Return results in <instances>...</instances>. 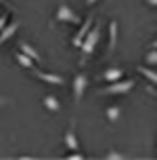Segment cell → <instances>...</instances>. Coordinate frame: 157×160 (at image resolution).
I'll return each mask as SVG.
<instances>
[{
    "mask_svg": "<svg viewBox=\"0 0 157 160\" xmlns=\"http://www.w3.org/2000/svg\"><path fill=\"white\" fill-rule=\"evenodd\" d=\"M99 40H101V25L94 21V25L90 28V32L86 34V38L82 40V44H80V65H86L88 59L92 57L94 48L99 44Z\"/></svg>",
    "mask_w": 157,
    "mask_h": 160,
    "instance_id": "1",
    "label": "cell"
},
{
    "mask_svg": "<svg viewBox=\"0 0 157 160\" xmlns=\"http://www.w3.org/2000/svg\"><path fill=\"white\" fill-rule=\"evenodd\" d=\"M134 87H136L134 78H128V80L122 78V80H115V82H107V87H101L96 91V95H126Z\"/></svg>",
    "mask_w": 157,
    "mask_h": 160,
    "instance_id": "2",
    "label": "cell"
},
{
    "mask_svg": "<svg viewBox=\"0 0 157 160\" xmlns=\"http://www.w3.org/2000/svg\"><path fill=\"white\" fill-rule=\"evenodd\" d=\"M86 88H88V76L84 72H78L73 76V82H71V91H73V101H76V105L82 101Z\"/></svg>",
    "mask_w": 157,
    "mask_h": 160,
    "instance_id": "3",
    "label": "cell"
},
{
    "mask_svg": "<svg viewBox=\"0 0 157 160\" xmlns=\"http://www.w3.org/2000/svg\"><path fill=\"white\" fill-rule=\"evenodd\" d=\"M55 19H57V21H61V23H73V25H80V23H82L80 15L69 7V4H61V7L57 8Z\"/></svg>",
    "mask_w": 157,
    "mask_h": 160,
    "instance_id": "4",
    "label": "cell"
},
{
    "mask_svg": "<svg viewBox=\"0 0 157 160\" xmlns=\"http://www.w3.org/2000/svg\"><path fill=\"white\" fill-rule=\"evenodd\" d=\"M94 25V17L92 15H88L82 23H80V28H78V32H76V36L71 38V47H76V48H80V44H82V40L86 38V34L90 32V28Z\"/></svg>",
    "mask_w": 157,
    "mask_h": 160,
    "instance_id": "5",
    "label": "cell"
},
{
    "mask_svg": "<svg viewBox=\"0 0 157 160\" xmlns=\"http://www.w3.org/2000/svg\"><path fill=\"white\" fill-rule=\"evenodd\" d=\"M34 76L40 78V80H44V82H48V84H57V87H63V84H65V78H63L61 74H48V72L38 70V68H34Z\"/></svg>",
    "mask_w": 157,
    "mask_h": 160,
    "instance_id": "6",
    "label": "cell"
},
{
    "mask_svg": "<svg viewBox=\"0 0 157 160\" xmlns=\"http://www.w3.org/2000/svg\"><path fill=\"white\" fill-rule=\"evenodd\" d=\"M63 141H65V148H67L69 152H78V150H80V141H78V135H76V131H73V122H71V127L65 131V135H63Z\"/></svg>",
    "mask_w": 157,
    "mask_h": 160,
    "instance_id": "7",
    "label": "cell"
},
{
    "mask_svg": "<svg viewBox=\"0 0 157 160\" xmlns=\"http://www.w3.org/2000/svg\"><path fill=\"white\" fill-rule=\"evenodd\" d=\"M124 70L122 68H107L105 72L101 74V80H105V82H115V80H122L124 78Z\"/></svg>",
    "mask_w": 157,
    "mask_h": 160,
    "instance_id": "8",
    "label": "cell"
},
{
    "mask_svg": "<svg viewBox=\"0 0 157 160\" xmlns=\"http://www.w3.org/2000/svg\"><path fill=\"white\" fill-rule=\"evenodd\" d=\"M15 61L21 65L23 70H31V72H34V68H36V61H34L31 57H27L23 51H17L15 53Z\"/></svg>",
    "mask_w": 157,
    "mask_h": 160,
    "instance_id": "9",
    "label": "cell"
},
{
    "mask_svg": "<svg viewBox=\"0 0 157 160\" xmlns=\"http://www.w3.org/2000/svg\"><path fill=\"white\" fill-rule=\"evenodd\" d=\"M19 30V21H13V23H7V28L0 32V44H4L7 40H11Z\"/></svg>",
    "mask_w": 157,
    "mask_h": 160,
    "instance_id": "10",
    "label": "cell"
},
{
    "mask_svg": "<svg viewBox=\"0 0 157 160\" xmlns=\"http://www.w3.org/2000/svg\"><path fill=\"white\" fill-rule=\"evenodd\" d=\"M42 105L46 108L48 112H59V110H61V101H59L55 95H44V99H42Z\"/></svg>",
    "mask_w": 157,
    "mask_h": 160,
    "instance_id": "11",
    "label": "cell"
},
{
    "mask_svg": "<svg viewBox=\"0 0 157 160\" xmlns=\"http://www.w3.org/2000/svg\"><path fill=\"white\" fill-rule=\"evenodd\" d=\"M118 21H111L109 23V53H113L115 51V44H118Z\"/></svg>",
    "mask_w": 157,
    "mask_h": 160,
    "instance_id": "12",
    "label": "cell"
},
{
    "mask_svg": "<svg viewBox=\"0 0 157 160\" xmlns=\"http://www.w3.org/2000/svg\"><path fill=\"white\" fill-rule=\"evenodd\" d=\"M19 51H23L25 55H27V57H31V59H34L36 63H38V61H42L40 53H38V51H36L34 47H31V44H27V42H21V44H19Z\"/></svg>",
    "mask_w": 157,
    "mask_h": 160,
    "instance_id": "13",
    "label": "cell"
},
{
    "mask_svg": "<svg viewBox=\"0 0 157 160\" xmlns=\"http://www.w3.org/2000/svg\"><path fill=\"white\" fill-rule=\"evenodd\" d=\"M136 70H138V74H142L145 78L151 80V82H153V84L157 87V72H155V70H151V68H145V65H138Z\"/></svg>",
    "mask_w": 157,
    "mask_h": 160,
    "instance_id": "14",
    "label": "cell"
},
{
    "mask_svg": "<svg viewBox=\"0 0 157 160\" xmlns=\"http://www.w3.org/2000/svg\"><path fill=\"white\" fill-rule=\"evenodd\" d=\"M119 114H122V110H119V105H111V108H107V112H105V116H107V120H111V122H115V120L119 118Z\"/></svg>",
    "mask_w": 157,
    "mask_h": 160,
    "instance_id": "15",
    "label": "cell"
},
{
    "mask_svg": "<svg viewBox=\"0 0 157 160\" xmlns=\"http://www.w3.org/2000/svg\"><path fill=\"white\" fill-rule=\"evenodd\" d=\"M145 61L149 65H157V48H151L149 53H147V57H145Z\"/></svg>",
    "mask_w": 157,
    "mask_h": 160,
    "instance_id": "16",
    "label": "cell"
},
{
    "mask_svg": "<svg viewBox=\"0 0 157 160\" xmlns=\"http://www.w3.org/2000/svg\"><path fill=\"white\" fill-rule=\"evenodd\" d=\"M7 23H8V13H0V32L7 28Z\"/></svg>",
    "mask_w": 157,
    "mask_h": 160,
    "instance_id": "17",
    "label": "cell"
},
{
    "mask_svg": "<svg viewBox=\"0 0 157 160\" xmlns=\"http://www.w3.org/2000/svg\"><path fill=\"white\" fill-rule=\"evenodd\" d=\"M82 158H84V154L80 152V150H78V152H71L69 156H67V160H82Z\"/></svg>",
    "mask_w": 157,
    "mask_h": 160,
    "instance_id": "18",
    "label": "cell"
},
{
    "mask_svg": "<svg viewBox=\"0 0 157 160\" xmlns=\"http://www.w3.org/2000/svg\"><path fill=\"white\" fill-rule=\"evenodd\" d=\"M107 158H115V160H119V158H126V154H119V152H113V150H111V152L107 154Z\"/></svg>",
    "mask_w": 157,
    "mask_h": 160,
    "instance_id": "19",
    "label": "cell"
},
{
    "mask_svg": "<svg viewBox=\"0 0 157 160\" xmlns=\"http://www.w3.org/2000/svg\"><path fill=\"white\" fill-rule=\"evenodd\" d=\"M145 91H147V93H149V95L157 97V91H155V87H151V84H147V87H145Z\"/></svg>",
    "mask_w": 157,
    "mask_h": 160,
    "instance_id": "20",
    "label": "cell"
},
{
    "mask_svg": "<svg viewBox=\"0 0 157 160\" xmlns=\"http://www.w3.org/2000/svg\"><path fill=\"white\" fill-rule=\"evenodd\" d=\"M7 103H8L7 97H0V108H2V105H7Z\"/></svg>",
    "mask_w": 157,
    "mask_h": 160,
    "instance_id": "21",
    "label": "cell"
},
{
    "mask_svg": "<svg viewBox=\"0 0 157 160\" xmlns=\"http://www.w3.org/2000/svg\"><path fill=\"white\" fill-rule=\"evenodd\" d=\"M149 4H153V7H157V0H147Z\"/></svg>",
    "mask_w": 157,
    "mask_h": 160,
    "instance_id": "22",
    "label": "cell"
},
{
    "mask_svg": "<svg viewBox=\"0 0 157 160\" xmlns=\"http://www.w3.org/2000/svg\"><path fill=\"white\" fill-rule=\"evenodd\" d=\"M88 4H94V2H99V0H86Z\"/></svg>",
    "mask_w": 157,
    "mask_h": 160,
    "instance_id": "23",
    "label": "cell"
},
{
    "mask_svg": "<svg viewBox=\"0 0 157 160\" xmlns=\"http://www.w3.org/2000/svg\"><path fill=\"white\" fill-rule=\"evenodd\" d=\"M151 48H157V40H155V42H153V44H151Z\"/></svg>",
    "mask_w": 157,
    "mask_h": 160,
    "instance_id": "24",
    "label": "cell"
},
{
    "mask_svg": "<svg viewBox=\"0 0 157 160\" xmlns=\"http://www.w3.org/2000/svg\"><path fill=\"white\" fill-rule=\"evenodd\" d=\"M2 2H4V0H0V7H2Z\"/></svg>",
    "mask_w": 157,
    "mask_h": 160,
    "instance_id": "25",
    "label": "cell"
}]
</instances>
